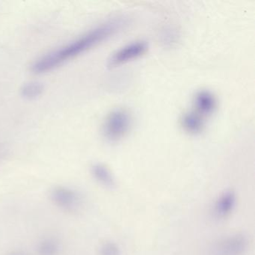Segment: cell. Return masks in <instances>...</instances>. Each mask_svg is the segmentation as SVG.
Returning a JSON list of instances; mask_svg holds the SVG:
<instances>
[{
	"instance_id": "obj_1",
	"label": "cell",
	"mask_w": 255,
	"mask_h": 255,
	"mask_svg": "<svg viewBox=\"0 0 255 255\" xmlns=\"http://www.w3.org/2000/svg\"><path fill=\"white\" fill-rule=\"evenodd\" d=\"M121 25L120 22L110 21L93 28L66 44L37 58L31 65V71L38 75L51 72L101 44L114 35L120 29Z\"/></svg>"
},
{
	"instance_id": "obj_2",
	"label": "cell",
	"mask_w": 255,
	"mask_h": 255,
	"mask_svg": "<svg viewBox=\"0 0 255 255\" xmlns=\"http://www.w3.org/2000/svg\"><path fill=\"white\" fill-rule=\"evenodd\" d=\"M53 205L62 211L68 213H77L83 207V196L75 189L64 185H57L50 189L49 193Z\"/></svg>"
},
{
	"instance_id": "obj_3",
	"label": "cell",
	"mask_w": 255,
	"mask_h": 255,
	"mask_svg": "<svg viewBox=\"0 0 255 255\" xmlns=\"http://www.w3.org/2000/svg\"><path fill=\"white\" fill-rule=\"evenodd\" d=\"M131 116L124 109L113 110L104 121L103 132L111 142H117L126 136L131 126Z\"/></svg>"
},
{
	"instance_id": "obj_4",
	"label": "cell",
	"mask_w": 255,
	"mask_h": 255,
	"mask_svg": "<svg viewBox=\"0 0 255 255\" xmlns=\"http://www.w3.org/2000/svg\"><path fill=\"white\" fill-rule=\"evenodd\" d=\"M148 46L142 41H134L115 52L108 61L110 68H116L141 57L147 51Z\"/></svg>"
},
{
	"instance_id": "obj_5",
	"label": "cell",
	"mask_w": 255,
	"mask_h": 255,
	"mask_svg": "<svg viewBox=\"0 0 255 255\" xmlns=\"http://www.w3.org/2000/svg\"><path fill=\"white\" fill-rule=\"evenodd\" d=\"M249 246L247 237L234 234L221 240L213 251V255H243Z\"/></svg>"
},
{
	"instance_id": "obj_6",
	"label": "cell",
	"mask_w": 255,
	"mask_h": 255,
	"mask_svg": "<svg viewBox=\"0 0 255 255\" xmlns=\"http://www.w3.org/2000/svg\"><path fill=\"white\" fill-rule=\"evenodd\" d=\"M237 204V195L234 191L228 190L221 194L213 206V213L218 219L228 217Z\"/></svg>"
},
{
	"instance_id": "obj_7",
	"label": "cell",
	"mask_w": 255,
	"mask_h": 255,
	"mask_svg": "<svg viewBox=\"0 0 255 255\" xmlns=\"http://www.w3.org/2000/svg\"><path fill=\"white\" fill-rule=\"evenodd\" d=\"M194 104L196 108L195 112L203 117L211 115L217 105L216 98L213 94L207 90L197 92L194 98Z\"/></svg>"
},
{
	"instance_id": "obj_8",
	"label": "cell",
	"mask_w": 255,
	"mask_h": 255,
	"mask_svg": "<svg viewBox=\"0 0 255 255\" xmlns=\"http://www.w3.org/2000/svg\"><path fill=\"white\" fill-rule=\"evenodd\" d=\"M91 174L97 183L103 187L113 189L116 186V179L110 168L101 162L92 164L90 168Z\"/></svg>"
},
{
	"instance_id": "obj_9",
	"label": "cell",
	"mask_w": 255,
	"mask_h": 255,
	"mask_svg": "<svg viewBox=\"0 0 255 255\" xmlns=\"http://www.w3.org/2000/svg\"><path fill=\"white\" fill-rule=\"evenodd\" d=\"M181 126L186 132L196 135L204 129V117L195 111L188 112L182 116Z\"/></svg>"
},
{
	"instance_id": "obj_10",
	"label": "cell",
	"mask_w": 255,
	"mask_h": 255,
	"mask_svg": "<svg viewBox=\"0 0 255 255\" xmlns=\"http://www.w3.org/2000/svg\"><path fill=\"white\" fill-rule=\"evenodd\" d=\"M62 246L60 241L54 237H44L37 244L38 255H60Z\"/></svg>"
},
{
	"instance_id": "obj_11",
	"label": "cell",
	"mask_w": 255,
	"mask_h": 255,
	"mask_svg": "<svg viewBox=\"0 0 255 255\" xmlns=\"http://www.w3.org/2000/svg\"><path fill=\"white\" fill-rule=\"evenodd\" d=\"M44 86L39 81H29L24 83L20 89V95L26 100H35L44 92Z\"/></svg>"
},
{
	"instance_id": "obj_12",
	"label": "cell",
	"mask_w": 255,
	"mask_h": 255,
	"mask_svg": "<svg viewBox=\"0 0 255 255\" xmlns=\"http://www.w3.org/2000/svg\"><path fill=\"white\" fill-rule=\"evenodd\" d=\"M98 255H121V250L114 242L106 241L100 246Z\"/></svg>"
},
{
	"instance_id": "obj_13",
	"label": "cell",
	"mask_w": 255,
	"mask_h": 255,
	"mask_svg": "<svg viewBox=\"0 0 255 255\" xmlns=\"http://www.w3.org/2000/svg\"><path fill=\"white\" fill-rule=\"evenodd\" d=\"M5 149L2 144H0V160L5 156Z\"/></svg>"
},
{
	"instance_id": "obj_14",
	"label": "cell",
	"mask_w": 255,
	"mask_h": 255,
	"mask_svg": "<svg viewBox=\"0 0 255 255\" xmlns=\"http://www.w3.org/2000/svg\"><path fill=\"white\" fill-rule=\"evenodd\" d=\"M8 255H25L24 254L21 253L20 252H13L11 253L8 254Z\"/></svg>"
}]
</instances>
